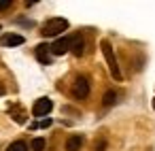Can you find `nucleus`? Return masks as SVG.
<instances>
[{
    "mask_svg": "<svg viewBox=\"0 0 155 151\" xmlns=\"http://www.w3.org/2000/svg\"><path fill=\"white\" fill-rule=\"evenodd\" d=\"M100 47H102V53H104V60H106V64H108V70H110L113 79H115V81H121L123 75H121V70H119V64H117V58H115V53H113L110 43L104 39V41H100Z\"/></svg>",
    "mask_w": 155,
    "mask_h": 151,
    "instance_id": "f257e3e1",
    "label": "nucleus"
},
{
    "mask_svg": "<svg viewBox=\"0 0 155 151\" xmlns=\"http://www.w3.org/2000/svg\"><path fill=\"white\" fill-rule=\"evenodd\" d=\"M66 30H68V19H64V17H51V19H47L43 24L41 34L43 36H58V34H62Z\"/></svg>",
    "mask_w": 155,
    "mask_h": 151,
    "instance_id": "f03ea898",
    "label": "nucleus"
},
{
    "mask_svg": "<svg viewBox=\"0 0 155 151\" xmlns=\"http://www.w3.org/2000/svg\"><path fill=\"white\" fill-rule=\"evenodd\" d=\"M72 96L77 100H85L89 96V81L85 77H77L74 83H72Z\"/></svg>",
    "mask_w": 155,
    "mask_h": 151,
    "instance_id": "7ed1b4c3",
    "label": "nucleus"
},
{
    "mask_svg": "<svg viewBox=\"0 0 155 151\" xmlns=\"http://www.w3.org/2000/svg\"><path fill=\"white\" fill-rule=\"evenodd\" d=\"M70 47H72V36H60L51 43V53L53 55H64V53L70 51Z\"/></svg>",
    "mask_w": 155,
    "mask_h": 151,
    "instance_id": "20e7f679",
    "label": "nucleus"
},
{
    "mask_svg": "<svg viewBox=\"0 0 155 151\" xmlns=\"http://www.w3.org/2000/svg\"><path fill=\"white\" fill-rule=\"evenodd\" d=\"M51 109H53V102L49 98H38L32 106V115L34 117H45V115H49Z\"/></svg>",
    "mask_w": 155,
    "mask_h": 151,
    "instance_id": "39448f33",
    "label": "nucleus"
},
{
    "mask_svg": "<svg viewBox=\"0 0 155 151\" xmlns=\"http://www.w3.org/2000/svg\"><path fill=\"white\" fill-rule=\"evenodd\" d=\"M34 53H36V60L41 62V64H51V45H47V43H41V45H36V49H34Z\"/></svg>",
    "mask_w": 155,
    "mask_h": 151,
    "instance_id": "423d86ee",
    "label": "nucleus"
},
{
    "mask_svg": "<svg viewBox=\"0 0 155 151\" xmlns=\"http://www.w3.org/2000/svg\"><path fill=\"white\" fill-rule=\"evenodd\" d=\"M24 36L21 34H5L0 36V45L2 47H17V45H24Z\"/></svg>",
    "mask_w": 155,
    "mask_h": 151,
    "instance_id": "0eeeda50",
    "label": "nucleus"
},
{
    "mask_svg": "<svg viewBox=\"0 0 155 151\" xmlns=\"http://www.w3.org/2000/svg\"><path fill=\"white\" fill-rule=\"evenodd\" d=\"M70 51H72L77 58H81V55L85 53V39H83L81 34H74V36H72V47H70Z\"/></svg>",
    "mask_w": 155,
    "mask_h": 151,
    "instance_id": "6e6552de",
    "label": "nucleus"
},
{
    "mask_svg": "<svg viewBox=\"0 0 155 151\" xmlns=\"http://www.w3.org/2000/svg\"><path fill=\"white\" fill-rule=\"evenodd\" d=\"M81 147H83V136L81 134H72L66 140V151H81Z\"/></svg>",
    "mask_w": 155,
    "mask_h": 151,
    "instance_id": "1a4fd4ad",
    "label": "nucleus"
},
{
    "mask_svg": "<svg viewBox=\"0 0 155 151\" xmlns=\"http://www.w3.org/2000/svg\"><path fill=\"white\" fill-rule=\"evenodd\" d=\"M117 102V92L115 89H108L106 94H104V98H102V104L104 106H110V104H115Z\"/></svg>",
    "mask_w": 155,
    "mask_h": 151,
    "instance_id": "9d476101",
    "label": "nucleus"
},
{
    "mask_svg": "<svg viewBox=\"0 0 155 151\" xmlns=\"http://www.w3.org/2000/svg\"><path fill=\"white\" fill-rule=\"evenodd\" d=\"M7 151H28V143L26 140H15L7 147Z\"/></svg>",
    "mask_w": 155,
    "mask_h": 151,
    "instance_id": "9b49d317",
    "label": "nucleus"
},
{
    "mask_svg": "<svg viewBox=\"0 0 155 151\" xmlns=\"http://www.w3.org/2000/svg\"><path fill=\"white\" fill-rule=\"evenodd\" d=\"M45 147H47V140L45 138H34L30 143V149L32 151H45Z\"/></svg>",
    "mask_w": 155,
    "mask_h": 151,
    "instance_id": "f8f14e48",
    "label": "nucleus"
},
{
    "mask_svg": "<svg viewBox=\"0 0 155 151\" xmlns=\"http://www.w3.org/2000/svg\"><path fill=\"white\" fill-rule=\"evenodd\" d=\"M106 149V140H96L94 143V151H104Z\"/></svg>",
    "mask_w": 155,
    "mask_h": 151,
    "instance_id": "ddd939ff",
    "label": "nucleus"
},
{
    "mask_svg": "<svg viewBox=\"0 0 155 151\" xmlns=\"http://www.w3.org/2000/svg\"><path fill=\"white\" fill-rule=\"evenodd\" d=\"M11 5H13V0H0V11L11 9Z\"/></svg>",
    "mask_w": 155,
    "mask_h": 151,
    "instance_id": "4468645a",
    "label": "nucleus"
},
{
    "mask_svg": "<svg viewBox=\"0 0 155 151\" xmlns=\"http://www.w3.org/2000/svg\"><path fill=\"white\" fill-rule=\"evenodd\" d=\"M47 126H51V119H45V121H41V128H47Z\"/></svg>",
    "mask_w": 155,
    "mask_h": 151,
    "instance_id": "2eb2a0df",
    "label": "nucleus"
},
{
    "mask_svg": "<svg viewBox=\"0 0 155 151\" xmlns=\"http://www.w3.org/2000/svg\"><path fill=\"white\" fill-rule=\"evenodd\" d=\"M2 94H5V87H2V85H0V96H2Z\"/></svg>",
    "mask_w": 155,
    "mask_h": 151,
    "instance_id": "dca6fc26",
    "label": "nucleus"
},
{
    "mask_svg": "<svg viewBox=\"0 0 155 151\" xmlns=\"http://www.w3.org/2000/svg\"><path fill=\"white\" fill-rule=\"evenodd\" d=\"M153 109H155V98H153Z\"/></svg>",
    "mask_w": 155,
    "mask_h": 151,
    "instance_id": "f3484780",
    "label": "nucleus"
},
{
    "mask_svg": "<svg viewBox=\"0 0 155 151\" xmlns=\"http://www.w3.org/2000/svg\"><path fill=\"white\" fill-rule=\"evenodd\" d=\"M0 28H2V26H0Z\"/></svg>",
    "mask_w": 155,
    "mask_h": 151,
    "instance_id": "a211bd4d",
    "label": "nucleus"
}]
</instances>
